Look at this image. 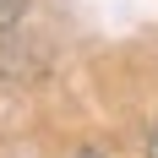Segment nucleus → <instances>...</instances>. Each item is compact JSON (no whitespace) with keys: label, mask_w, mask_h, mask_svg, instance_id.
<instances>
[{"label":"nucleus","mask_w":158,"mask_h":158,"mask_svg":"<svg viewBox=\"0 0 158 158\" xmlns=\"http://www.w3.org/2000/svg\"><path fill=\"white\" fill-rule=\"evenodd\" d=\"M147 158H158V126H153V153H147Z\"/></svg>","instance_id":"nucleus-1"}]
</instances>
